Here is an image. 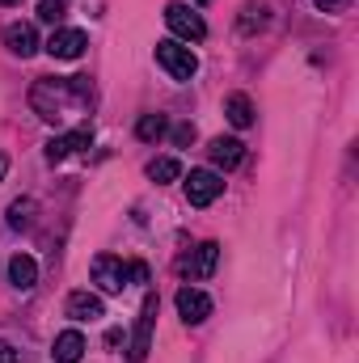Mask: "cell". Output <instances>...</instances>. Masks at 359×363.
<instances>
[{
  "instance_id": "6da1fadb",
  "label": "cell",
  "mask_w": 359,
  "mask_h": 363,
  "mask_svg": "<svg viewBox=\"0 0 359 363\" xmlns=\"http://www.w3.org/2000/svg\"><path fill=\"white\" fill-rule=\"evenodd\" d=\"M89 101H93L89 77H68V81L43 77V81L30 89V106H34L38 118H47V123H60V118L68 114V106H89Z\"/></svg>"
},
{
  "instance_id": "7a4b0ae2",
  "label": "cell",
  "mask_w": 359,
  "mask_h": 363,
  "mask_svg": "<svg viewBox=\"0 0 359 363\" xmlns=\"http://www.w3.org/2000/svg\"><path fill=\"white\" fill-rule=\"evenodd\" d=\"M165 26L178 34L182 43H203V38H207V21H203L190 4H182V0L165 4Z\"/></svg>"
},
{
  "instance_id": "3957f363",
  "label": "cell",
  "mask_w": 359,
  "mask_h": 363,
  "mask_svg": "<svg viewBox=\"0 0 359 363\" xmlns=\"http://www.w3.org/2000/svg\"><path fill=\"white\" fill-rule=\"evenodd\" d=\"M157 64L174 77V81H190L194 72H199V60H194V51L190 47H182L174 38H165V43H157Z\"/></svg>"
},
{
  "instance_id": "277c9868",
  "label": "cell",
  "mask_w": 359,
  "mask_h": 363,
  "mask_svg": "<svg viewBox=\"0 0 359 363\" xmlns=\"http://www.w3.org/2000/svg\"><path fill=\"white\" fill-rule=\"evenodd\" d=\"M93 283H97L106 296H118V291L131 283V267H127L123 258H114V254H101V258H93Z\"/></svg>"
},
{
  "instance_id": "5b68a950",
  "label": "cell",
  "mask_w": 359,
  "mask_h": 363,
  "mask_svg": "<svg viewBox=\"0 0 359 363\" xmlns=\"http://www.w3.org/2000/svg\"><path fill=\"white\" fill-rule=\"evenodd\" d=\"M157 308H161V300H157V291H148V296H144V308H140V321H136V338H131V363H144L148 347H153Z\"/></svg>"
},
{
  "instance_id": "8992f818",
  "label": "cell",
  "mask_w": 359,
  "mask_h": 363,
  "mask_svg": "<svg viewBox=\"0 0 359 363\" xmlns=\"http://www.w3.org/2000/svg\"><path fill=\"white\" fill-rule=\"evenodd\" d=\"M224 194V178L216 174V169H190V178H186V199L194 203V207H207V203H216Z\"/></svg>"
},
{
  "instance_id": "52a82bcc",
  "label": "cell",
  "mask_w": 359,
  "mask_h": 363,
  "mask_svg": "<svg viewBox=\"0 0 359 363\" xmlns=\"http://www.w3.org/2000/svg\"><path fill=\"white\" fill-rule=\"evenodd\" d=\"M85 47H89L85 30H55V34L47 38L51 60H81V55H85Z\"/></svg>"
},
{
  "instance_id": "ba28073f",
  "label": "cell",
  "mask_w": 359,
  "mask_h": 363,
  "mask_svg": "<svg viewBox=\"0 0 359 363\" xmlns=\"http://www.w3.org/2000/svg\"><path fill=\"white\" fill-rule=\"evenodd\" d=\"M178 317L186 325H203L211 317V300L199 291V287H182L178 291Z\"/></svg>"
},
{
  "instance_id": "9c48e42d",
  "label": "cell",
  "mask_w": 359,
  "mask_h": 363,
  "mask_svg": "<svg viewBox=\"0 0 359 363\" xmlns=\"http://www.w3.org/2000/svg\"><path fill=\"white\" fill-rule=\"evenodd\" d=\"M89 140H93V127H89V123H81L77 131H68V135H55V140L47 144V161L55 165V161H64V157H72L77 148H89Z\"/></svg>"
},
{
  "instance_id": "30bf717a",
  "label": "cell",
  "mask_w": 359,
  "mask_h": 363,
  "mask_svg": "<svg viewBox=\"0 0 359 363\" xmlns=\"http://www.w3.org/2000/svg\"><path fill=\"white\" fill-rule=\"evenodd\" d=\"M207 157H211V165H216V169H237V165L245 161V144H241V140H233V135H228V140L220 135V140H211Z\"/></svg>"
},
{
  "instance_id": "8fae6325",
  "label": "cell",
  "mask_w": 359,
  "mask_h": 363,
  "mask_svg": "<svg viewBox=\"0 0 359 363\" xmlns=\"http://www.w3.org/2000/svg\"><path fill=\"white\" fill-rule=\"evenodd\" d=\"M216 262H220V245H216V241H203V245L194 250V258L182 262V274H186V279H207V274L216 271Z\"/></svg>"
},
{
  "instance_id": "7c38bea8",
  "label": "cell",
  "mask_w": 359,
  "mask_h": 363,
  "mask_svg": "<svg viewBox=\"0 0 359 363\" xmlns=\"http://www.w3.org/2000/svg\"><path fill=\"white\" fill-rule=\"evenodd\" d=\"M4 47H9L13 55H21V60H30V55L38 51V34H34V26H26V21H17V26H9V30H4Z\"/></svg>"
},
{
  "instance_id": "4fadbf2b",
  "label": "cell",
  "mask_w": 359,
  "mask_h": 363,
  "mask_svg": "<svg viewBox=\"0 0 359 363\" xmlns=\"http://www.w3.org/2000/svg\"><path fill=\"white\" fill-rule=\"evenodd\" d=\"M68 317L72 321H97V317H106V304L93 291H72L68 296Z\"/></svg>"
},
{
  "instance_id": "5bb4252c",
  "label": "cell",
  "mask_w": 359,
  "mask_h": 363,
  "mask_svg": "<svg viewBox=\"0 0 359 363\" xmlns=\"http://www.w3.org/2000/svg\"><path fill=\"white\" fill-rule=\"evenodd\" d=\"M9 283H13L17 291H30V287L38 283V262H34V258H26V254L9 258Z\"/></svg>"
},
{
  "instance_id": "9a60e30c",
  "label": "cell",
  "mask_w": 359,
  "mask_h": 363,
  "mask_svg": "<svg viewBox=\"0 0 359 363\" xmlns=\"http://www.w3.org/2000/svg\"><path fill=\"white\" fill-rule=\"evenodd\" d=\"M51 355H55V363H81V355H85V338H81L77 330H64V334L55 338Z\"/></svg>"
},
{
  "instance_id": "2e32d148",
  "label": "cell",
  "mask_w": 359,
  "mask_h": 363,
  "mask_svg": "<svg viewBox=\"0 0 359 363\" xmlns=\"http://www.w3.org/2000/svg\"><path fill=\"white\" fill-rule=\"evenodd\" d=\"M224 114H228V123H233V127H250V123H254V101H250L245 93H228Z\"/></svg>"
},
{
  "instance_id": "e0dca14e",
  "label": "cell",
  "mask_w": 359,
  "mask_h": 363,
  "mask_svg": "<svg viewBox=\"0 0 359 363\" xmlns=\"http://www.w3.org/2000/svg\"><path fill=\"white\" fill-rule=\"evenodd\" d=\"M267 26V4L263 0H250L245 9H241V17H237V30L241 34H254V30H263Z\"/></svg>"
},
{
  "instance_id": "ac0fdd59",
  "label": "cell",
  "mask_w": 359,
  "mask_h": 363,
  "mask_svg": "<svg viewBox=\"0 0 359 363\" xmlns=\"http://www.w3.org/2000/svg\"><path fill=\"white\" fill-rule=\"evenodd\" d=\"M148 178L157 182V186H165V182H178L182 178V165L174 157H157V161H148Z\"/></svg>"
},
{
  "instance_id": "d6986e66",
  "label": "cell",
  "mask_w": 359,
  "mask_h": 363,
  "mask_svg": "<svg viewBox=\"0 0 359 363\" xmlns=\"http://www.w3.org/2000/svg\"><path fill=\"white\" fill-rule=\"evenodd\" d=\"M165 131H170L165 114H144V118L136 123V135H140V140H148V144H153V140H161Z\"/></svg>"
},
{
  "instance_id": "ffe728a7",
  "label": "cell",
  "mask_w": 359,
  "mask_h": 363,
  "mask_svg": "<svg viewBox=\"0 0 359 363\" xmlns=\"http://www.w3.org/2000/svg\"><path fill=\"white\" fill-rule=\"evenodd\" d=\"M34 224V199H17L9 207V228H30Z\"/></svg>"
},
{
  "instance_id": "44dd1931",
  "label": "cell",
  "mask_w": 359,
  "mask_h": 363,
  "mask_svg": "<svg viewBox=\"0 0 359 363\" xmlns=\"http://www.w3.org/2000/svg\"><path fill=\"white\" fill-rule=\"evenodd\" d=\"M38 17L51 21V26H60V21L68 17V4H64V0H38Z\"/></svg>"
},
{
  "instance_id": "7402d4cb",
  "label": "cell",
  "mask_w": 359,
  "mask_h": 363,
  "mask_svg": "<svg viewBox=\"0 0 359 363\" xmlns=\"http://www.w3.org/2000/svg\"><path fill=\"white\" fill-rule=\"evenodd\" d=\"M190 140H194V127H190V123L174 127V144H190Z\"/></svg>"
},
{
  "instance_id": "603a6c76",
  "label": "cell",
  "mask_w": 359,
  "mask_h": 363,
  "mask_svg": "<svg viewBox=\"0 0 359 363\" xmlns=\"http://www.w3.org/2000/svg\"><path fill=\"white\" fill-rule=\"evenodd\" d=\"M313 4H317L321 13H343V9H347V0H313Z\"/></svg>"
},
{
  "instance_id": "cb8c5ba5",
  "label": "cell",
  "mask_w": 359,
  "mask_h": 363,
  "mask_svg": "<svg viewBox=\"0 0 359 363\" xmlns=\"http://www.w3.org/2000/svg\"><path fill=\"white\" fill-rule=\"evenodd\" d=\"M131 267V283H148V267L144 262H127Z\"/></svg>"
},
{
  "instance_id": "d4e9b609",
  "label": "cell",
  "mask_w": 359,
  "mask_h": 363,
  "mask_svg": "<svg viewBox=\"0 0 359 363\" xmlns=\"http://www.w3.org/2000/svg\"><path fill=\"white\" fill-rule=\"evenodd\" d=\"M0 363H17V351H13L4 338H0Z\"/></svg>"
},
{
  "instance_id": "484cf974",
  "label": "cell",
  "mask_w": 359,
  "mask_h": 363,
  "mask_svg": "<svg viewBox=\"0 0 359 363\" xmlns=\"http://www.w3.org/2000/svg\"><path fill=\"white\" fill-rule=\"evenodd\" d=\"M0 178H4V157H0Z\"/></svg>"
},
{
  "instance_id": "4316f807",
  "label": "cell",
  "mask_w": 359,
  "mask_h": 363,
  "mask_svg": "<svg viewBox=\"0 0 359 363\" xmlns=\"http://www.w3.org/2000/svg\"><path fill=\"white\" fill-rule=\"evenodd\" d=\"M0 4H17V0H0Z\"/></svg>"
},
{
  "instance_id": "83f0119b",
  "label": "cell",
  "mask_w": 359,
  "mask_h": 363,
  "mask_svg": "<svg viewBox=\"0 0 359 363\" xmlns=\"http://www.w3.org/2000/svg\"><path fill=\"white\" fill-rule=\"evenodd\" d=\"M199 4H211V0H199Z\"/></svg>"
}]
</instances>
